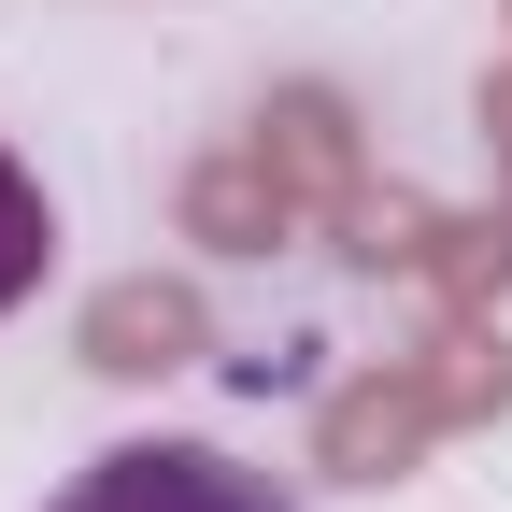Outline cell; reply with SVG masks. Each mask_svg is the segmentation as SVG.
I'll return each mask as SVG.
<instances>
[{"label": "cell", "instance_id": "1", "mask_svg": "<svg viewBox=\"0 0 512 512\" xmlns=\"http://www.w3.org/2000/svg\"><path fill=\"white\" fill-rule=\"evenodd\" d=\"M43 512H299L271 470H242L228 441H114L57 484Z\"/></svg>", "mask_w": 512, "mask_h": 512}, {"label": "cell", "instance_id": "2", "mask_svg": "<svg viewBox=\"0 0 512 512\" xmlns=\"http://www.w3.org/2000/svg\"><path fill=\"white\" fill-rule=\"evenodd\" d=\"M43 271H57V214H43V185L15 171V143H0V313H15Z\"/></svg>", "mask_w": 512, "mask_h": 512}]
</instances>
